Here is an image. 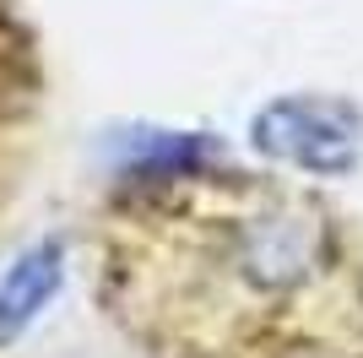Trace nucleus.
<instances>
[{
  "label": "nucleus",
  "mask_w": 363,
  "mask_h": 358,
  "mask_svg": "<svg viewBox=\"0 0 363 358\" xmlns=\"http://www.w3.org/2000/svg\"><path fill=\"white\" fill-rule=\"evenodd\" d=\"M104 298L157 358H363V234L282 174L147 168L104 212Z\"/></svg>",
  "instance_id": "f257e3e1"
},
{
  "label": "nucleus",
  "mask_w": 363,
  "mask_h": 358,
  "mask_svg": "<svg viewBox=\"0 0 363 358\" xmlns=\"http://www.w3.org/2000/svg\"><path fill=\"white\" fill-rule=\"evenodd\" d=\"M250 141L277 168H293L303 179H342L363 158V114L358 104L331 92H288L255 114Z\"/></svg>",
  "instance_id": "f03ea898"
},
{
  "label": "nucleus",
  "mask_w": 363,
  "mask_h": 358,
  "mask_svg": "<svg viewBox=\"0 0 363 358\" xmlns=\"http://www.w3.org/2000/svg\"><path fill=\"white\" fill-rule=\"evenodd\" d=\"M60 239H44V244H33L28 255H16V266L6 271V283H0V347L16 342L22 331L38 320V310H44L49 298H55V288H60Z\"/></svg>",
  "instance_id": "7ed1b4c3"
}]
</instances>
